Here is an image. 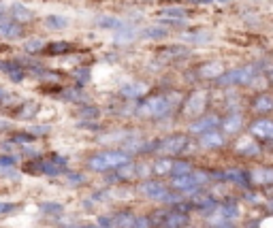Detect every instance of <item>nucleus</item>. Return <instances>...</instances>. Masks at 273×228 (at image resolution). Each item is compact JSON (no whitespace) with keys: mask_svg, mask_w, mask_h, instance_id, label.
I'll use <instances>...</instances> for the list:
<instances>
[{"mask_svg":"<svg viewBox=\"0 0 273 228\" xmlns=\"http://www.w3.org/2000/svg\"><path fill=\"white\" fill-rule=\"evenodd\" d=\"M137 175H139V164H135L133 160L116 168V179H120V181H128V179L137 177Z\"/></svg>","mask_w":273,"mask_h":228,"instance_id":"dca6fc26","label":"nucleus"},{"mask_svg":"<svg viewBox=\"0 0 273 228\" xmlns=\"http://www.w3.org/2000/svg\"><path fill=\"white\" fill-rule=\"evenodd\" d=\"M186 173H192V166L190 162H181V160H175L173 162V170H171V175H186Z\"/></svg>","mask_w":273,"mask_h":228,"instance_id":"7c9ffc66","label":"nucleus"},{"mask_svg":"<svg viewBox=\"0 0 273 228\" xmlns=\"http://www.w3.org/2000/svg\"><path fill=\"white\" fill-rule=\"evenodd\" d=\"M235 147H237L239 154H246V156H256L258 151H261V147H258L254 141H250V139H239Z\"/></svg>","mask_w":273,"mask_h":228,"instance_id":"b1692460","label":"nucleus"},{"mask_svg":"<svg viewBox=\"0 0 273 228\" xmlns=\"http://www.w3.org/2000/svg\"><path fill=\"white\" fill-rule=\"evenodd\" d=\"M135 220L137 218L133 216V213H128V211L116 213V216H113V228H133Z\"/></svg>","mask_w":273,"mask_h":228,"instance_id":"4be33fe9","label":"nucleus"},{"mask_svg":"<svg viewBox=\"0 0 273 228\" xmlns=\"http://www.w3.org/2000/svg\"><path fill=\"white\" fill-rule=\"evenodd\" d=\"M205 105H207V92L205 90H196L190 94V98L186 101L184 105V113L188 118H194V116H201L205 111Z\"/></svg>","mask_w":273,"mask_h":228,"instance_id":"39448f33","label":"nucleus"},{"mask_svg":"<svg viewBox=\"0 0 273 228\" xmlns=\"http://www.w3.org/2000/svg\"><path fill=\"white\" fill-rule=\"evenodd\" d=\"M254 111H258V113H269V111H273V98L271 96H258L256 101H254Z\"/></svg>","mask_w":273,"mask_h":228,"instance_id":"a878e982","label":"nucleus"},{"mask_svg":"<svg viewBox=\"0 0 273 228\" xmlns=\"http://www.w3.org/2000/svg\"><path fill=\"white\" fill-rule=\"evenodd\" d=\"M0 175H5V177H9V179H20V177H22L20 173H15V170H13V166L0 168Z\"/></svg>","mask_w":273,"mask_h":228,"instance_id":"37998d69","label":"nucleus"},{"mask_svg":"<svg viewBox=\"0 0 273 228\" xmlns=\"http://www.w3.org/2000/svg\"><path fill=\"white\" fill-rule=\"evenodd\" d=\"M34 141H37V137L32 132H17L11 137V143H15V145H30Z\"/></svg>","mask_w":273,"mask_h":228,"instance_id":"c85d7f7f","label":"nucleus"},{"mask_svg":"<svg viewBox=\"0 0 273 228\" xmlns=\"http://www.w3.org/2000/svg\"><path fill=\"white\" fill-rule=\"evenodd\" d=\"M37 111H39V105L28 103V105H24V109L20 111V118H30V116H34Z\"/></svg>","mask_w":273,"mask_h":228,"instance_id":"e433bc0d","label":"nucleus"},{"mask_svg":"<svg viewBox=\"0 0 273 228\" xmlns=\"http://www.w3.org/2000/svg\"><path fill=\"white\" fill-rule=\"evenodd\" d=\"M41 211L43 213H49V216H62L64 213V205L60 203H41Z\"/></svg>","mask_w":273,"mask_h":228,"instance_id":"c756f323","label":"nucleus"},{"mask_svg":"<svg viewBox=\"0 0 273 228\" xmlns=\"http://www.w3.org/2000/svg\"><path fill=\"white\" fill-rule=\"evenodd\" d=\"M184 41L194 43V45H207V43H211V32H207V30L188 32V34H184Z\"/></svg>","mask_w":273,"mask_h":228,"instance_id":"6ab92c4d","label":"nucleus"},{"mask_svg":"<svg viewBox=\"0 0 273 228\" xmlns=\"http://www.w3.org/2000/svg\"><path fill=\"white\" fill-rule=\"evenodd\" d=\"M218 124H220V118H218V116H205V118L196 120L194 124H190L188 130H190L192 135H205V132L213 130V128L218 126Z\"/></svg>","mask_w":273,"mask_h":228,"instance_id":"0eeeda50","label":"nucleus"},{"mask_svg":"<svg viewBox=\"0 0 273 228\" xmlns=\"http://www.w3.org/2000/svg\"><path fill=\"white\" fill-rule=\"evenodd\" d=\"M198 145H201V147H205V149L222 147V145H224V137H222L220 132H215V130H209V132H205V135H201Z\"/></svg>","mask_w":273,"mask_h":228,"instance_id":"9b49d317","label":"nucleus"},{"mask_svg":"<svg viewBox=\"0 0 273 228\" xmlns=\"http://www.w3.org/2000/svg\"><path fill=\"white\" fill-rule=\"evenodd\" d=\"M3 98H7V94H5V90L0 88V101H3Z\"/></svg>","mask_w":273,"mask_h":228,"instance_id":"09e8293b","label":"nucleus"},{"mask_svg":"<svg viewBox=\"0 0 273 228\" xmlns=\"http://www.w3.org/2000/svg\"><path fill=\"white\" fill-rule=\"evenodd\" d=\"M171 170H173V160H169V158H158L152 164L154 175H171Z\"/></svg>","mask_w":273,"mask_h":228,"instance_id":"412c9836","label":"nucleus"},{"mask_svg":"<svg viewBox=\"0 0 273 228\" xmlns=\"http://www.w3.org/2000/svg\"><path fill=\"white\" fill-rule=\"evenodd\" d=\"M152 224L154 228H186L190 224V218L186 211H179V209H160L154 213L152 218Z\"/></svg>","mask_w":273,"mask_h":228,"instance_id":"f257e3e1","label":"nucleus"},{"mask_svg":"<svg viewBox=\"0 0 273 228\" xmlns=\"http://www.w3.org/2000/svg\"><path fill=\"white\" fill-rule=\"evenodd\" d=\"M9 130H13V124L5 118H0V132H9Z\"/></svg>","mask_w":273,"mask_h":228,"instance_id":"c03bdc74","label":"nucleus"},{"mask_svg":"<svg viewBox=\"0 0 273 228\" xmlns=\"http://www.w3.org/2000/svg\"><path fill=\"white\" fill-rule=\"evenodd\" d=\"M186 145H188V139H186L184 135H173V137H167L162 141H158L156 151L162 154V156H177L186 149Z\"/></svg>","mask_w":273,"mask_h":228,"instance_id":"7ed1b4c3","label":"nucleus"},{"mask_svg":"<svg viewBox=\"0 0 273 228\" xmlns=\"http://www.w3.org/2000/svg\"><path fill=\"white\" fill-rule=\"evenodd\" d=\"M28 132H32L34 137H43V135L49 132V126H30V128H28Z\"/></svg>","mask_w":273,"mask_h":228,"instance_id":"a19ab883","label":"nucleus"},{"mask_svg":"<svg viewBox=\"0 0 273 228\" xmlns=\"http://www.w3.org/2000/svg\"><path fill=\"white\" fill-rule=\"evenodd\" d=\"M88 166H90L92 170H98V173H103V170H109V162L105 160V156H103V154L92 156V158L88 160Z\"/></svg>","mask_w":273,"mask_h":228,"instance_id":"cd10ccee","label":"nucleus"},{"mask_svg":"<svg viewBox=\"0 0 273 228\" xmlns=\"http://www.w3.org/2000/svg\"><path fill=\"white\" fill-rule=\"evenodd\" d=\"M133 39H137V32L133 30L131 26H126V24L120 28L118 34H116V43H118V45H126V43H131Z\"/></svg>","mask_w":273,"mask_h":228,"instance_id":"393cba45","label":"nucleus"},{"mask_svg":"<svg viewBox=\"0 0 273 228\" xmlns=\"http://www.w3.org/2000/svg\"><path fill=\"white\" fill-rule=\"evenodd\" d=\"M5 13H7V9H5L3 5H0V17H3V15H5Z\"/></svg>","mask_w":273,"mask_h":228,"instance_id":"de8ad7c7","label":"nucleus"},{"mask_svg":"<svg viewBox=\"0 0 273 228\" xmlns=\"http://www.w3.org/2000/svg\"><path fill=\"white\" fill-rule=\"evenodd\" d=\"M26 51H41L43 47H45V41L43 39H39V36H34V39H30V41H26Z\"/></svg>","mask_w":273,"mask_h":228,"instance_id":"473e14b6","label":"nucleus"},{"mask_svg":"<svg viewBox=\"0 0 273 228\" xmlns=\"http://www.w3.org/2000/svg\"><path fill=\"white\" fill-rule=\"evenodd\" d=\"M79 116L85 118V120H88V118H96L98 116V109H94V107H81L79 109Z\"/></svg>","mask_w":273,"mask_h":228,"instance_id":"58836bf2","label":"nucleus"},{"mask_svg":"<svg viewBox=\"0 0 273 228\" xmlns=\"http://www.w3.org/2000/svg\"><path fill=\"white\" fill-rule=\"evenodd\" d=\"M215 177H220V179H226V181H233V183H246V179H250V177H246L241 173V170H224V173H218Z\"/></svg>","mask_w":273,"mask_h":228,"instance_id":"bb28decb","label":"nucleus"},{"mask_svg":"<svg viewBox=\"0 0 273 228\" xmlns=\"http://www.w3.org/2000/svg\"><path fill=\"white\" fill-rule=\"evenodd\" d=\"M24 147H26V149H24L26 156H41V151H39L37 147H32V143H30V145H24Z\"/></svg>","mask_w":273,"mask_h":228,"instance_id":"49530a36","label":"nucleus"},{"mask_svg":"<svg viewBox=\"0 0 273 228\" xmlns=\"http://www.w3.org/2000/svg\"><path fill=\"white\" fill-rule=\"evenodd\" d=\"M162 17L171 20V24H186V11L179 7H171L162 11Z\"/></svg>","mask_w":273,"mask_h":228,"instance_id":"5701e85b","label":"nucleus"},{"mask_svg":"<svg viewBox=\"0 0 273 228\" xmlns=\"http://www.w3.org/2000/svg\"><path fill=\"white\" fill-rule=\"evenodd\" d=\"M120 92H122L126 98H141L143 94L148 92V85H145V83H137V81L124 83L122 88H120Z\"/></svg>","mask_w":273,"mask_h":228,"instance_id":"2eb2a0df","label":"nucleus"},{"mask_svg":"<svg viewBox=\"0 0 273 228\" xmlns=\"http://www.w3.org/2000/svg\"><path fill=\"white\" fill-rule=\"evenodd\" d=\"M224 73H226L224 64L218 62V60H215V62H207V64H203V66L198 68V75L205 77V79H220Z\"/></svg>","mask_w":273,"mask_h":228,"instance_id":"1a4fd4ad","label":"nucleus"},{"mask_svg":"<svg viewBox=\"0 0 273 228\" xmlns=\"http://www.w3.org/2000/svg\"><path fill=\"white\" fill-rule=\"evenodd\" d=\"M241 126H243V118L239 116V113H233V116H228V118L222 122L224 132H228V135H235L237 130H241Z\"/></svg>","mask_w":273,"mask_h":228,"instance_id":"f3484780","label":"nucleus"},{"mask_svg":"<svg viewBox=\"0 0 273 228\" xmlns=\"http://www.w3.org/2000/svg\"><path fill=\"white\" fill-rule=\"evenodd\" d=\"M254 66H241V68H235V70H228V73H224L218 81L224 83V85H235V83H250L256 73H254Z\"/></svg>","mask_w":273,"mask_h":228,"instance_id":"20e7f679","label":"nucleus"},{"mask_svg":"<svg viewBox=\"0 0 273 228\" xmlns=\"http://www.w3.org/2000/svg\"><path fill=\"white\" fill-rule=\"evenodd\" d=\"M139 192L143 194V196H148V198H152V201H160V203H165L167 201V196H169V190H167V186H162L160 181H143L141 186H139Z\"/></svg>","mask_w":273,"mask_h":228,"instance_id":"423d86ee","label":"nucleus"},{"mask_svg":"<svg viewBox=\"0 0 273 228\" xmlns=\"http://www.w3.org/2000/svg\"><path fill=\"white\" fill-rule=\"evenodd\" d=\"M68 26H70V20L66 15H60V13H51V15L45 17L47 30H66Z\"/></svg>","mask_w":273,"mask_h":228,"instance_id":"4468645a","label":"nucleus"},{"mask_svg":"<svg viewBox=\"0 0 273 228\" xmlns=\"http://www.w3.org/2000/svg\"><path fill=\"white\" fill-rule=\"evenodd\" d=\"M49 158H51L53 162H58L60 166H64V168H66V164H68V160L64 158V156H58V154H53V156H49Z\"/></svg>","mask_w":273,"mask_h":228,"instance_id":"a18cd8bd","label":"nucleus"},{"mask_svg":"<svg viewBox=\"0 0 273 228\" xmlns=\"http://www.w3.org/2000/svg\"><path fill=\"white\" fill-rule=\"evenodd\" d=\"M267 209H269V211H273V201H269V203H267Z\"/></svg>","mask_w":273,"mask_h":228,"instance_id":"8fccbe9b","label":"nucleus"},{"mask_svg":"<svg viewBox=\"0 0 273 228\" xmlns=\"http://www.w3.org/2000/svg\"><path fill=\"white\" fill-rule=\"evenodd\" d=\"M24 34L20 22H3L0 24V36L3 39H9V41H15Z\"/></svg>","mask_w":273,"mask_h":228,"instance_id":"f8f14e48","label":"nucleus"},{"mask_svg":"<svg viewBox=\"0 0 273 228\" xmlns=\"http://www.w3.org/2000/svg\"><path fill=\"white\" fill-rule=\"evenodd\" d=\"M85 228H96V226H85Z\"/></svg>","mask_w":273,"mask_h":228,"instance_id":"3c124183","label":"nucleus"},{"mask_svg":"<svg viewBox=\"0 0 273 228\" xmlns=\"http://www.w3.org/2000/svg\"><path fill=\"white\" fill-rule=\"evenodd\" d=\"M68 49H70L68 43H53V45H49V51L56 53V55H58V53H64V51H68Z\"/></svg>","mask_w":273,"mask_h":228,"instance_id":"4c0bfd02","label":"nucleus"},{"mask_svg":"<svg viewBox=\"0 0 273 228\" xmlns=\"http://www.w3.org/2000/svg\"><path fill=\"white\" fill-rule=\"evenodd\" d=\"M169 34V30L165 26H150L145 28V30L141 32V39H145V41H156V39H165Z\"/></svg>","mask_w":273,"mask_h":228,"instance_id":"aec40b11","label":"nucleus"},{"mask_svg":"<svg viewBox=\"0 0 273 228\" xmlns=\"http://www.w3.org/2000/svg\"><path fill=\"white\" fill-rule=\"evenodd\" d=\"M13 211H17L15 203H0V216H9Z\"/></svg>","mask_w":273,"mask_h":228,"instance_id":"ea45409f","label":"nucleus"},{"mask_svg":"<svg viewBox=\"0 0 273 228\" xmlns=\"http://www.w3.org/2000/svg\"><path fill=\"white\" fill-rule=\"evenodd\" d=\"M271 81H273V73H271Z\"/></svg>","mask_w":273,"mask_h":228,"instance_id":"603ef678","label":"nucleus"},{"mask_svg":"<svg viewBox=\"0 0 273 228\" xmlns=\"http://www.w3.org/2000/svg\"><path fill=\"white\" fill-rule=\"evenodd\" d=\"M9 13H11V17L15 20V22H32L34 20V11H30L22 3H13L9 7Z\"/></svg>","mask_w":273,"mask_h":228,"instance_id":"9d476101","label":"nucleus"},{"mask_svg":"<svg viewBox=\"0 0 273 228\" xmlns=\"http://www.w3.org/2000/svg\"><path fill=\"white\" fill-rule=\"evenodd\" d=\"M62 96L66 98V101H73V103H83L85 101V94L81 90H66V92H62Z\"/></svg>","mask_w":273,"mask_h":228,"instance_id":"2f4dec72","label":"nucleus"},{"mask_svg":"<svg viewBox=\"0 0 273 228\" xmlns=\"http://www.w3.org/2000/svg\"><path fill=\"white\" fill-rule=\"evenodd\" d=\"M250 181L258 183V186H269L273 183V168L271 166H258L250 170Z\"/></svg>","mask_w":273,"mask_h":228,"instance_id":"6e6552de","label":"nucleus"},{"mask_svg":"<svg viewBox=\"0 0 273 228\" xmlns=\"http://www.w3.org/2000/svg\"><path fill=\"white\" fill-rule=\"evenodd\" d=\"M75 79L81 85H85V83L90 81V68H79V70H75Z\"/></svg>","mask_w":273,"mask_h":228,"instance_id":"c9c22d12","label":"nucleus"},{"mask_svg":"<svg viewBox=\"0 0 273 228\" xmlns=\"http://www.w3.org/2000/svg\"><path fill=\"white\" fill-rule=\"evenodd\" d=\"M66 181H68V186H81V183H85V175L81 173H66Z\"/></svg>","mask_w":273,"mask_h":228,"instance_id":"72a5a7b5","label":"nucleus"},{"mask_svg":"<svg viewBox=\"0 0 273 228\" xmlns=\"http://www.w3.org/2000/svg\"><path fill=\"white\" fill-rule=\"evenodd\" d=\"M15 164H17V156H11V154H3V156H0V168L15 166Z\"/></svg>","mask_w":273,"mask_h":228,"instance_id":"f704fd0d","label":"nucleus"},{"mask_svg":"<svg viewBox=\"0 0 273 228\" xmlns=\"http://www.w3.org/2000/svg\"><path fill=\"white\" fill-rule=\"evenodd\" d=\"M152 226H154L152 218H137L135 224H133V228H152Z\"/></svg>","mask_w":273,"mask_h":228,"instance_id":"79ce46f5","label":"nucleus"},{"mask_svg":"<svg viewBox=\"0 0 273 228\" xmlns=\"http://www.w3.org/2000/svg\"><path fill=\"white\" fill-rule=\"evenodd\" d=\"M252 135L261 139H273V122L271 120H258L252 124Z\"/></svg>","mask_w":273,"mask_h":228,"instance_id":"ddd939ff","label":"nucleus"},{"mask_svg":"<svg viewBox=\"0 0 273 228\" xmlns=\"http://www.w3.org/2000/svg\"><path fill=\"white\" fill-rule=\"evenodd\" d=\"M177 98H179V96H177ZM177 98H173V101H177ZM173 101H171V96H152V98H148V101L139 107V116L162 118L165 113H169V109H171V105H173Z\"/></svg>","mask_w":273,"mask_h":228,"instance_id":"f03ea898","label":"nucleus"},{"mask_svg":"<svg viewBox=\"0 0 273 228\" xmlns=\"http://www.w3.org/2000/svg\"><path fill=\"white\" fill-rule=\"evenodd\" d=\"M96 26L105 28V30H120V28L124 26V22L120 17H113V15H100L96 20Z\"/></svg>","mask_w":273,"mask_h":228,"instance_id":"a211bd4d","label":"nucleus"}]
</instances>
